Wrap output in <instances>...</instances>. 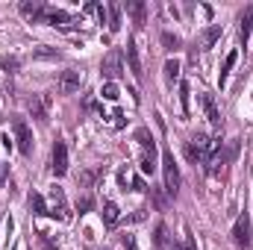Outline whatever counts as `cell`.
Masks as SVG:
<instances>
[{
  "mask_svg": "<svg viewBox=\"0 0 253 250\" xmlns=\"http://www.w3.org/2000/svg\"><path fill=\"white\" fill-rule=\"evenodd\" d=\"M44 9L47 6H42V3H21V15H27L33 21H42L44 18Z\"/></svg>",
  "mask_w": 253,
  "mask_h": 250,
  "instance_id": "20",
  "label": "cell"
},
{
  "mask_svg": "<svg viewBox=\"0 0 253 250\" xmlns=\"http://www.w3.org/2000/svg\"><path fill=\"white\" fill-rule=\"evenodd\" d=\"M100 74H103V80H106V83H115V77L121 74V53H118V50H109V53L103 56Z\"/></svg>",
  "mask_w": 253,
  "mask_h": 250,
  "instance_id": "8",
  "label": "cell"
},
{
  "mask_svg": "<svg viewBox=\"0 0 253 250\" xmlns=\"http://www.w3.org/2000/svg\"><path fill=\"white\" fill-rule=\"evenodd\" d=\"M12 132H15L18 150H21L24 156H30V153H33V132H30L27 121H24V118H15V121H12Z\"/></svg>",
  "mask_w": 253,
  "mask_h": 250,
  "instance_id": "6",
  "label": "cell"
},
{
  "mask_svg": "<svg viewBox=\"0 0 253 250\" xmlns=\"http://www.w3.org/2000/svg\"><path fill=\"white\" fill-rule=\"evenodd\" d=\"M183 250H197V245H194V239H191L189 233H186V239H183Z\"/></svg>",
  "mask_w": 253,
  "mask_h": 250,
  "instance_id": "32",
  "label": "cell"
},
{
  "mask_svg": "<svg viewBox=\"0 0 253 250\" xmlns=\"http://www.w3.org/2000/svg\"><path fill=\"white\" fill-rule=\"evenodd\" d=\"M236 153H239V144H236V141H230L227 147H224V144H218V147L212 150V156L206 159V174H209V177H218Z\"/></svg>",
  "mask_w": 253,
  "mask_h": 250,
  "instance_id": "3",
  "label": "cell"
},
{
  "mask_svg": "<svg viewBox=\"0 0 253 250\" xmlns=\"http://www.w3.org/2000/svg\"><path fill=\"white\" fill-rule=\"evenodd\" d=\"M100 97H103V100H118V97H121V88H118L115 83H103Z\"/></svg>",
  "mask_w": 253,
  "mask_h": 250,
  "instance_id": "25",
  "label": "cell"
},
{
  "mask_svg": "<svg viewBox=\"0 0 253 250\" xmlns=\"http://www.w3.org/2000/svg\"><path fill=\"white\" fill-rule=\"evenodd\" d=\"M156 248H159V250H183V245L168 233V227H165V224H159V227H156Z\"/></svg>",
  "mask_w": 253,
  "mask_h": 250,
  "instance_id": "13",
  "label": "cell"
},
{
  "mask_svg": "<svg viewBox=\"0 0 253 250\" xmlns=\"http://www.w3.org/2000/svg\"><path fill=\"white\" fill-rule=\"evenodd\" d=\"M236 59H239V53H236V50H233V53H230V56L224 59V68H221V74H218V83H221V85L227 83V77H230V71H233V65H236Z\"/></svg>",
  "mask_w": 253,
  "mask_h": 250,
  "instance_id": "24",
  "label": "cell"
},
{
  "mask_svg": "<svg viewBox=\"0 0 253 250\" xmlns=\"http://www.w3.org/2000/svg\"><path fill=\"white\" fill-rule=\"evenodd\" d=\"M215 147H218L215 138H209V135H203V132H194L189 141H186V156H189L191 162H206Z\"/></svg>",
  "mask_w": 253,
  "mask_h": 250,
  "instance_id": "2",
  "label": "cell"
},
{
  "mask_svg": "<svg viewBox=\"0 0 253 250\" xmlns=\"http://www.w3.org/2000/svg\"><path fill=\"white\" fill-rule=\"evenodd\" d=\"M121 245H124V250H135V239L132 236H121Z\"/></svg>",
  "mask_w": 253,
  "mask_h": 250,
  "instance_id": "30",
  "label": "cell"
},
{
  "mask_svg": "<svg viewBox=\"0 0 253 250\" xmlns=\"http://www.w3.org/2000/svg\"><path fill=\"white\" fill-rule=\"evenodd\" d=\"M162 44H165L168 50H177V47H180V39L171 36V33H162Z\"/></svg>",
  "mask_w": 253,
  "mask_h": 250,
  "instance_id": "28",
  "label": "cell"
},
{
  "mask_svg": "<svg viewBox=\"0 0 253 250\" xmlns=\"http://www.w3.org/2000/svg\"><path fill=\"white\" fill-rule=\"evenodd\" d=\"M221 33H224V30H221V24H212V27L200 36V50H209V47L221 39Z\"/></svg>",
  "mask_w": 253,
  "mask_h": 250,
  "instance_id": "19",
  "label": "cell"
},
{
  "mask_svg": "<svg viewBox=\"0 0 253 250\" xmlns=\"http://www.w3.org/2000/svg\"><path fill=\"white\" fill-rule=\"evenodd\" d=\"M251 30H253V6H248V9L239 15V39H242V44H248Z\"/></svg>",
  "mask_w": 253,
  "mask_h": 250,
  "instance_id": "15",
  "label": "cell"
},
{
  "mask_svg": "<svg viewBox=\"0 0 253 250\" xmlns=\"http://www.w3.org/2000/svg\"><path fill=\"white\" fill-rule=\"evenodd\" d=\"M135 138H138V144H141V159H138V165H141V174H153L159 165H156V138L150 135V129H135Z\"/></svg>",
  "mask_w": 253,
  "mask_h": 250,
  "instance_id": "1",
  "label": "cell"
},
{
  "mask_svg": "<svg viewBox=\"0 0 253 250\" xmlns=\"http://www.w3.org/2000/svg\"><path fill=\"white\" fill-rule=\"evenodd\" d=\"M36 56H39V59H56L59 53H56V50H44V47H42V50H36Z\"/></svg>",
  "mask_w": 253,
  "mask_h": 250,
  "instance_id": "29",
  "label": "cell"
},
{
  "mask_svg": "<svg viewBox=\"0 0 253 250\" xmlns=\"http://www.w3.org/2000/svg\"><path fill=\"white\" fill-rule=\"evenodd\" d=\"M30 209H33L36 215H47V200H44L42 194L33 191V194H30Z\"/></svg>",
  "mask_w": 253,
  "mask_h": 250,
  "instance_id": "23",
  "label": "cell"
},
{
  "mask_svg": "<svg viewBox=\"0 0 253 250\" xmlns=\"http://www.w3.org/2000/svg\"><path fill=\"white\" fill-rule=\"evenodd\" d=\"M50 168H53L56 177H62L65 171H68V147H65L62 141L53 144V165H50Z\"/></svg>",
  "mask_w": 253,
  "mask_h": 250,
  "instance_id": "14",
  "label": "cell"
},
{
  "mask_svg": "<svg viewBox=\"0 0 253 250\" xmlns=\"http://www.w3.org/2000/svg\"><path fill=\"white\" fill-rule=\"evenodd\" d=\"M132 191H147V186H144L141 177H132Z\"/></svg>",
  "mask_w": 253,
  "mask_h": 250,
  "instance_id": "31",
  "label": "cell"
},
{
  "mask_svg": "<svg viewBox=\"0 0 253 250\" xmlns=\"http://www.w3.org/2000/svg\"><path fill=\"white\" fill-rule=\"evenodd\" d=\"M0 144H3V147H6V150H9V147H12V138H9V132H3V135H0Z\"/></svg>",
  "mask_w": 253,
  "mask_h": 250,
  "instance_id": "33",
  "label": "cell"
},
{
  "mask_svg": "<svg viewBox=\"0 0 253 250\" xmlns=\"http://www.w3.org/2000/svg\"><path fill=\"white\" fill-rule=\"evenodd\" d=\"M189 83H180V103H183V112L189 115Z\"/></svg>",
  "mask_w": 253,
  "mask_h": 250,
  "instance_id": "27",
  "label": "cell"
},
{
  "mask_svg": "<svg viewBox=\"0 0 253 250\" xmlns=\"http://www.w3.org/2000/svg\"><path fill=\"white\" fill-rule=\"evenodd\" d=\"M44 24H50V27H59V30H68V27H74V24H80L83 18H74V15H68L65 9H44V18H42Z\"/></svg>",
  "mask_w": 253,
  "mask_h": 250,
  "instance_id": "7",
  "label": "cell"
},
{
  "mask_svg": "<svg viewBox=\"0 0 253 250\" xmlns=\"http://www.w3.org/2000/svg\"><path fill=\"white\" fill-rule=\"evenodd\" d=\"M126 62H129V71L135 80H141V62H138V50H135V42L129 39L126 42Z\"/></svg>",
  "mask_w": 253,
  "mask_h": 250,
  "instance_id": "16",
  "label": "cell"
},
{
  "mask_svg": "<svg viewBox=\"0 0 253 250\" xmlns=\"http://www.w3.org/2000/svg\"><path fill=\"white\" fill-rule=\"evenodd\" d=\"M233 242H236L239 248H248V245H251V218H248V215H239V221H236V227H233Z\"/></svg>",
  "mask_w": 253,
  "mask_h": 250,
  "instance_id": "9",
  "label": "cell"
},
{
  "mask_svg": "<svg viewBox=\"0 0 253 250\" xmlns=\"http://www.w3.org/2000/svg\"><path fill=\"white\" fill-rule=\"evenodd\" d=\"M126 12H132L135 15V21L141 24L144 21V3H126Z\"/></svg>",
  "mask_w": 253,
  "mask_h": 250,
  "instance_id": "26",
  "label": "cell"
},
{
  "mask_svg": "<svg viewBox=\"0 0 253 250\" xmlns=\"http://www.w3.org/2000/svg\"><path fill=\"white\" fill-rule=\"evenodd\" d=\"M162 174H165V191L177 194V188H180V168H177V159H174L171 150L162 153Z\"/></svg>",
  "mask_w": 253,
  "mask_h": 250,
  "instance_id": "4",
  "label": "cell"
},
{
  "mask_svg": "<svg viewBox=\"0 0 253 250\" xmlns=\"http://www.w3.org/2000/svg\"><path fill=\"white\" fill-rule=\"evenodd\" d=\"M80 85H83L80 71H62V77H59V91L74 94V91H80Z\"/></svg>",
  "mask_w": 253,
  "mask_h": 250,
  "instance_id": "12",
  "label": "cell"
},
{
  "mask_svg": "<svg viewBox=\"0 0 253 250\" xmlns=\"http://www.w3.org/2000/svg\"><path fill=\"white\" fill-rule=\"evenodd\" d=\"M100 215H103V224H106V227H115V224L121 221V209H118V203H112V200L103 203V212H100Z\"/></svg>",
  "mask_w": 253,
  "mask_h": 250,
  "instance_id": "18",
  "label": "cell"
},
{
  "mask_svg": "<svg viewBox=\"0 0 253 250\" xmlns=\"http://www.w3.org/2000/svg\"><path fill=\"white\" fill-rule=\"evenodd\" d=\"M106 24H109V33L121 30V3H109L106 6Z\"/></svg>",
  "mask_w": 253,
  "mask_h": 250,
  "instance_id": "17",
  "label": "cell"
},
{
  "mask_svg": "<svg viewBox=\"0 0 253 250\" xmlns=\"http://www.w3.org/2000/svg\"><path fill=\"white\" fill-rule=\"evenodd\" d=\"M3 177H6V165H0V183H3Z\"/></svg>",
  "mask_w": 253,
  "mask_h": 250,
  "instance_id": "34",
  "label": "cell"
},
{
  "mask_svg": "<svg viewBox=\"0 0 253 250\" xmlns=\"http://www.w3.org/2000/svg\"><path fill=\"white\" fill-rule=\"evenodd\" d=\"M85 250H91V248H85Z\"/></svg>",
  "mask_w": 253,
  "mask_h": 250,
  "instance_id": "35",
  "label": "cell"
},
{
  "mask_svg": "<svg viewBox=\"0 0 253 250\" xmlns=\"http://www.w3.org/2000/svg\"><path fill=\"white\" fill-rule=\"evenodd\" d=\"M165 80L174 85V83H180V62L177 59H168L165 62Z\"/></svg>",
  "mask_w": 253,
  "mask_h": 250,
  "instance_id": "22",
  "label": "cell"
},
{
  "mask_svg": "<svg viewBox=\"0 0 253 250\" xmlns=\"http://www.w3.org/2000/svg\"><path fill=\"white\" fill-rule=\"evenodd\" d=\"M200 106H203V112H206L209 124L215 126V129H221L224 118H221V112H218V103H215V97H212V94H200Z\"/></svg>",
  "mask_w": 253,
  "mask_h": 250,
  "instance_id": "10",
  "label": "cell"
},
{
  "mask_svg": "<svg viewBox=\"0 0 253 250\" xmlns=\"http://www.w3.org/2000/svg\"><path fill=\"white\" fill-rule=\"evenodd\" d=\"M0 68H3L6 74H18L21 59H18V56H9V53H0Z\"/></svg>",
  "mask_w": 253,
  "mask_h": 250,
  "instance_id": "21",
  "label": "cell"
},
{
  "mask_svg": "<svg viewBox=\"0 0 253 250\" xmlns=\"http://www.w3.org/2000/svg\"><path fill=\"white\" fill-rule=\"evenodd\" d=\"M47 103H50V100H47L44 94H33V97L27 100V106H30L33 118H36V121H42V124L47 121Z\"/></svg>",
  "mask_w": 253,
  "mask_h": 250,
  "instance_id": "11",
  "label": "cell"
},
{
  "mask_svg": "<svg viewBox=\"0 0 253 250\" xmlns=\"http://www.w3.org/2000/svg\"><path fill=\"white\" fill-rule=\"evenodd\" d=\"M47 215H53V218H59V221H71V209H68V200H65V191L59 186L50 188V194H47Z\"/></svg>",
  "mask_w": 253,
  "mask_h": 250,
  "instance_id": "5",
  "label": "cell"
}]
</instances>
